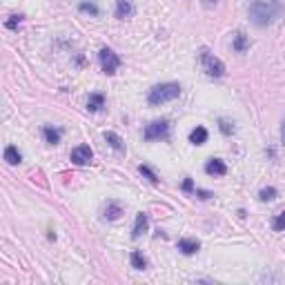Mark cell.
<instances>
[{
  "label": "cell",
  "mask_w": 285,
  "mask_h": 285,
  "mask_svg": "<svg viewBox=\"0 0 285 285\" xmlns=\"http://www.w3.org/2000/svg\"><path fill=\"white\" fill-rule=\"evenodd\" d=\"M247 11H250V18L256 27H267L281 16L283 5L279 0H254Z\"/></svg>",
  "instance_id": "cell-1"
},
{
  "label": "cell",
  "mask_w": 285,
  "mask_h": 285,
  "mask_svg": "<svg viewBox=\"0 0 285 285\" xmlns=\"http://www.w3.org/2000/svg\"><path fill=\"white\" fill-rule=\"evenodd\" d=\"M181 96V85L179 82H160L156 87L150 89L147 94V103L152 107H158V105H165V103H172Z\"/></svg>",
  "instance_id": "cell-2"
},
{
  "label": "cell",
  "mask_w": 285,
  "mask_h": 285,
  "mask_svg": "<svg viewBox=\"0 0 285 285\" xmlns=\"http://www.w3.org/2000/svg\"><path fill=\"white\" fill-rule=\"evenodd\" d=\"M201 63H203V69L207 76H212V78L225 76V65H223L214 53H209L207 49H201Z\"/></svg>",
  "instance_id": "cell-3"
},
{
  "label": "cell",
  "mask_w": 285,
  "mask_h": 285,
  "mask_svg": "<svg viewBox=\"0 0 285 285\" xmlns=\"http://www.w3.org/2000/svg\"><path fill=\"white\" fill-rule=\"evenodd\" d=\"M98 58H101V67H103V72H105L107 76L116 74V69L121 67V58H118V53L114 52V49H109V47H103L101 52H98Z\"/></svg>",
  "instance_id": "cell-4"
},
{
  "label": "cell",
  "mask_w": 285,
  "mask_h": 285,
  "mask_svg": "<svg viewBox=\"0 0 285 285\" xmlns=\"http://www.w3.org/2000/svg\"><path fill=\"white\" fill-rule=\"evenodd\" d=\"M167 134H169V123L167 121H154L145 127V131H143L145 140H160Z\"/></svg>",
  "instance_id": "cell-5"
},
{
  "label": "cell",
  "mask_w": 285,
  "mask_h": 285,
  "mask_svg": "<svg viewBox=\"0 0 285 285\" xmlns=\"http://www.w3.org/2000/svg\"><path fill=\"white\" fill-rule=\"evenodd\" d=\"M72 163H76V165H89L92 163V158H94V152H92V147L89 145H78V147H74L72 150Z\"/></svg>",
  "instance_id": "cell-6"
},
{
  "label": "cell",
  "mask_w": 285,
  "mask_h": 285,
  "mask_svg": "<svg viewBox=\"0 0 285 285\" xmlns=\"http://www.w3.org/2000/svg\"><path fill=\"white\" fill-rule=\"evenodd\" d=\"M205 172H207L209 176H225L227 174V165L223 163L221 158H209L207 163H205Z\"/></svg>",
  "instance_id": "cell-7"
},
{
  "label": "cell",
  "mask_w": 285,
  "mask_h": 285,
  "mask_svg": "<svg viewBox=\"0 0 285 285\" xmlns=\"http://www.w3.org/2000/svg\"><path fill=\"white\" fill-rule=\"evenodd\" d=\"M147 227H150V218H147L145 212H140L134 221V230H131V238H140V234L147 232Z\"/></svg>",
  "instance_id": "cell-8"
},
{
  "label": "cell",
  "mask_w": 285,
  "mask_h": 285,
  "mask_svg": "<svg viewBox=\"0 0 285 285\" xmlns=\"http://www.w3.org/2000/svg\"><path fill=\"white\" fill-rule=\"evenodd\" d=\"M198 247H201V243L196 241V238H181L179 241V250L183 252L185 256H192L198 252Z\"/></svg>",
  "instance_id": "cell-9"
},
{
  "label": "cell",
  "mask_w": 285,
  "mask_h": 285,
  "mask_svg": "<svg viewBox=\"0 0 285 285\" xmlns=\"http://www.w3.org/2000/svg\"><path fill=\"white\" fill-rule=\"evenodd\" d=\"M189 143H192V145H205V143H207V130H205V127H194L192 131H189Z\"/></svg>",
  "instance_id": "cell-10"
},
{
  "label": "cell",
  "mask_w": 285,
  "mask_h": 285,
  "mask_svg": "<svg viewBox=\"0 0 285 285\" xmlns=\"http://www.w3.org/2000/svg\"><path fill=\"white\" fill-rule=\"evenodd\" d=\"M134 7H131V0H116V18L125 20L131 16Z\"/></svg>",
  "instance_id": "cell-11"
},
{
  "label": "cell",
  "mask_w": 285,
  "mask_h": 285,
  "mask_svg": "<svg viewBox=\"0 0 285 285\" xmlns=\"http://www.w3.org/2000/svg\"><path fill=\"white\" fill-rule=\"evenodd\" d=\"M105 140L109 143V147H114L116 152H125V143H123V138L116 134V131H105Z\"/></svg>",
  "instance_id": "cell-12"
},
{
  "label": "cell",
  "mask_w": 285,
  "mask_h": 285,
  "mask_svg": "<svg viewBox=\"0 0 285 285\" xmlns=\"http://www.w3.org/2000/svg\"><path fill=\"white\" fill-rule=\"evenodd\" d=\"M43 136L49 145H58L60 143V130H53V127H49V125L43 127Z\"/></svg>",
  "instance_id": "cell-13"
},
{
  "label": "cell",
  "mask_w": 285,
  "mask_h": 285,
  "mask_svg": "<svg viewBox=\"0 0 285 285\" xmlns=\"http://www.w3.org/2000/svg\"><path fill=\"white\" fill-rule=\"evenodd\" d=\"M121 214H123V207L118 203H114V201L107 203V207H105V218H107V221H116V218H121Z\"/></svg>",
  "instance_id": "cell-14"
},
{
  "label": "cell",
  "mask_w": 285,
  "mask_h": 285,
  "mask_svg": "<svg viewBox=\"0 0 285 285\" xmlns=\"http://www.w3.org/2000/svg\"><path fill=\"white\" fill-rule=\"evenodd\" d=\"M5 160H7L9 165H18L20 160H23V154L18 152V147L9 145V147H5Z\"/></svg>",
  "instance_id": "cell-15"
},
{
  "label": "cell",
  "mask_w": 285,
  "mask_h": 285,
  "mask_svg": "<svg viewBox=\"0 0 285 285\" xmlns=\"http://www.w3.org/2000/svg\"><path fill=\"white\" fill-rule=\"evenodd\" d=\"M103 105H105V96H103V94H89V98H87L89 111H98Z\"/></svg>",
  "instance_id": "cell-16"
},
{
  "label": "cell",
  "mask_w": 285,
  "mask_h": 285,
  "mask_svg": "<svg viewBox=\"0 0 285 285\" xmlns=\"http://www.w3.org/2000/svg\"><path fill=\"white\" fill-rule=\"evenodd\" d=\"M247 47H250V40H247V36L243 34V31H236V34H234V49H236L238 53H243Z\"/></svg>",
  "instance_id": "cell-17"
},
{
  "label": "cell",
  "mask_w": 285,
  "mask_h": 285,
  "mask_svg": "<svg viewBox=\"0 0 285 285\" xmlns=\"http://www.w3.org/2000/svg\"><path fill=\"white\" fill-rule=\"evenodd\" d=\"M130 261H131V267H134V270H145L147 267V259L140 254V252H131Z\"/></svg>",
  "instance_id": "cell-18"
},
{
  "label": "cell",
  "mask_w": 285,
  "mask_h": 285,
  "mask_svg": "<svg viewBox=\"0 0 285 285\" xmlns=\"http://www.w3.org/2000/svg\"><path fill=\"white\" fill-rule=\"evenodd\" d=\"M138 172H140V174H143V176H145V179H147V181H150V183L158 185V176H156V174H154V172H152V169H150V167H147V165H140V167H138Z\"/></svg>",
  "instance_id": "cell-19"
},
{
  "label": "cell",
  "mask_w": 285,
  "mask_h": 285,
  "mask_svg": "<svg viewBox=\"0 0 285 285\" xmlns=\"http://www.w3.org/2000/svg\"><path fill=\"white\" fill-rule=\"evenodd\" d=\"M272 227H274V232H285V212L276 214L274 221H272Z\"/></svg>",
  "instance_id": "cell-20"
},
{
  "label": "cell",
  "mask_w": 285,
  "mask_h": 285,
  "mask_svg": "<svg viewBox=\"0 0 285 285\" xmlns=\"http://www.w3.org/2000/svg\"><path fill=\"white\" fill-rule=\"evenodd\" d=\"M218 130H221L225 136H232L234 134V123H230V121H225V118H221V121H218Z\"/></svg>",
  "instance_id": "cell-21"
},
{
  "label": "cell",
  "mask_w": 285,
  "mask_h": 285,
  "mask_svg": "<svg viewBox=\"0 0 285 285\" xmlns=\"http://www.w3.org/2000/svg\"><path fill=\"white\" fill-rule=\"evenodd\" d=\"M276 189L274 187H265V189H261V194H259V198H261V201H274L276 198Z\"/></svg>",
  "instance_id": "cell-22"
},
{
  "label": "cell",
  "mask_w": 285,
  "mask_h": 285,
  "mask_svg": "<svg viewBox=\"0 0 285 285\" xmlns=\"http://www.w3.org/2000/svg\"><path fill=\"white\" fill-rule=\"evenodd\" d=\"M80 11H89L92 16H98V7L94 2H80Z\"/></svg>",
  "instance_id": "cell-23"
},
{
  "label": "cell",
  "mask_w": 285,
  "mask_h": 285,
  "mask_svg": "<svg viewBox=\"0 0 285 285\" xmlns=\"http://www.w3.org/2000/svg\"><path fill=\"white\" fill-rule=\"evenodd\" d=\"M20 20H23V16H11V18L7 20V27H9V29H16L20 25Z\"/></svg>",
  "instance_id": "cell-24"
},
{
  "label": "cell",
  "mask_w": 285,
  "mask_h": 285,
  "mask_svg": "<svg viewBox=\"0 0 285 285\" xmlns=\"http://www.w3.org/2000/svg\"><path fill=\"white\" fill-rule=\"evenodd\" d=\"M196 194H198V198H203V201H207V198L214 196L212 192H205V189H196Z\"/></svg>",
  "instance_id": "cell-25"
},
{
  "label": "cell",
  "mask_w": 285,
  "mask_h": 285,
  "mask_svg": "<svg viewBox=\"0 0 285 285\" xmlns=\"http://www.w3.org/2000/svg\"><path fill=\"white\" fill-rule=\"evenodd\" d=\"M183 189H185V192H192V189H194V181L192 179H185L183 181Z\"/></svg>",
  "instance_id": "cell-26"
},
{
  "label": "cell",
  "mask_w": 285,
  "mask_h": 285,
  "mask_svg": "<svg viewBox=\"0 0 285 285\" xmlns=\"http://www.w3.org/2000/svg\"><path fill=\"white\" fill-rule=\"evenodd\" d=\"M281 143L285 145V121H283V125H281Z\"/></svg>",
  "instance_id": "cell-27"
}]
</instances>
